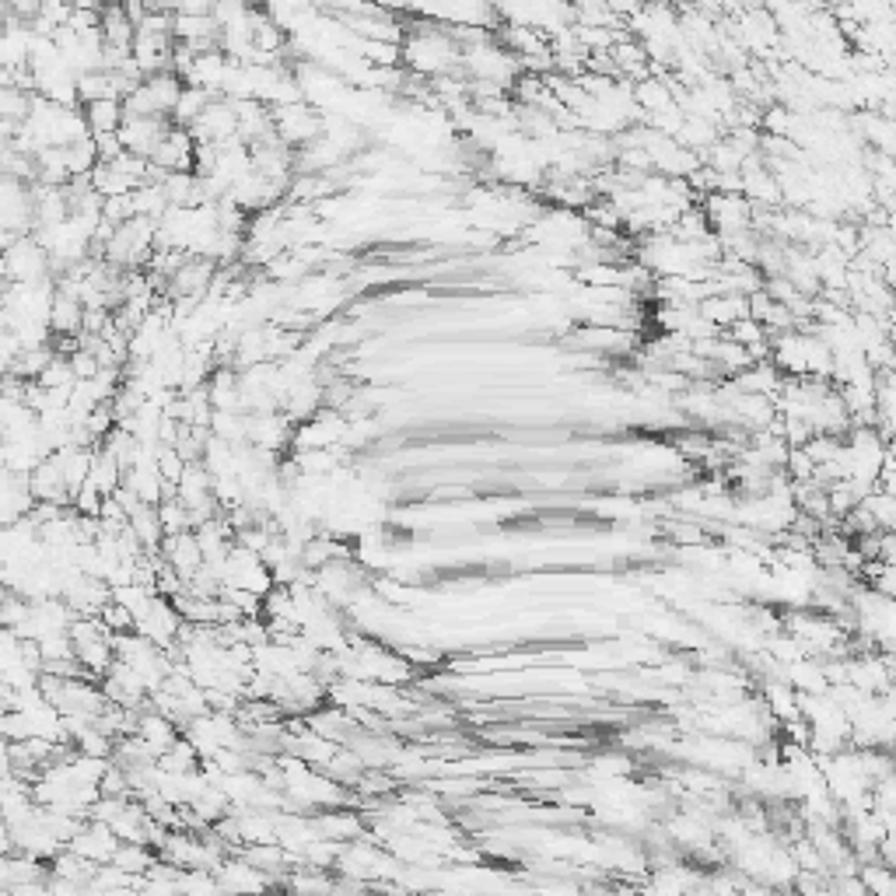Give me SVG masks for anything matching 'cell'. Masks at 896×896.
Here are the masks:
<instances>
[{
    "label": "cell",
    "instance_id": "obj_6",
    "mask_svg": "<svg viewBox=\"0 0 896 896\" xmlns=\"http://www.w3.org/2000/svg\"><path fill=\"white\" fill-rule=\"evenodd\" d=\"M158 767L168 770V774H189V770L203 767V756H200V749L186 739V735H179V739H175L172 746L158 756Z\"/></svg>",
    "mask_w": 896,
    "mask_h": 896
},
{
    "label": "cell",
    "instance_id": "obj_4",
    "mask_svg": "<svg viewBox=\"0 0 896 896\" xmlns=\"http://www.w3.org/2000/svg\"><path fill=\"white\" fill-rule=\"evenodd\" d=\"M137 735L147 742V746L154 749V753H165L168 746H172L175 739L182 735V728L175 725L168 714H161L158 707H147V711H140V721H137Z\"/></svg>",
    "mask_w": 896,
    "mask_h": 896
},
{
    "label": "cell",
    "instance_id": "obj_5",
    "mask_svg": "<svg viewBox=\"0 0 896 896\" xmlns=\"http://www.w3.org/2000/svg\"><path fill=\"white\" fill-rule=\"evenodd\" d=\"M84 119H88L91 133H119L126 112H123V98H98V102H84Z\"/></svg>",
    "mask_w": 896,
    "mask_h": 896
},
{
    "label": "cell",
    "instance_id": "obj_1",
    "mask_svg": "<svg viewBox=\"0 0 896 896\" xmlns=\"http://www.w3.org/2000/svg\"><path fill=\"white\" fill-rule=\"evenodd\" d=\"M119 844H123V840H119V833L112 830L109 823H102V819H84V826L70 837L67 847L77 854H84V858L98 861V865H105V861L116 858Z\"/></svg>",
    "mask_w": 896,
    "mask_h": 896
},
{
    "label": "cell",
    "instance_id": "obj_3",
    "mask_svg": "<svg viewBox=\"0 0 896 896\" xmlns=\"http://www.w3.org/2000/svg\"><path fill=\"white\" fill-rule=\"evenodd\" d=\"M161 553H165L168 564H172L175 571L186 578V585H189V578H193V574L203 567V546H200V539H196L193 529H189V532H175V536H165V543H161Z\"/></svg>",
    "mask_w": 896,
    "mask_h": 896
},
{
    "label": "cell",
    "instance_id": "obj_8",
    "mask_svg": "<svg viewBox=\"0 0 896 896\" xmlns=\"http://www.w3.org/2000/svg\"><path fill=\"white\" fill-rule=\"evenodd\" d=\"M102 504H105V494L91 480L74 494V508L81 511V515H102Z\"/></svg>",
    "mask_w": 896,
    "mask_h": 896
},
{
    "label": "cell",
    "instance_id": "obj_7",
    "mask_svg": "<svg viewBox=\"0 0 896 896\" xmlns=\"http://www.w3.org/2000/svg\"><path fill=\"white\" fill-rule=\"evenodd\" d=\"M861 504L868 508V515L875 518V525H879V529H893V525H896V497L893 494H886V490L875 487Z\"/></svg>",
    "mask_w": 896,
    "mask_h": 896
},
{
    "label": "cell",
    "instance_id": "obj_2",
    "mask_svg": "<svg viewBox=\"0 0 896 896\" xmlns=\"http://www.w3.org/2000/svg\"><path fill=\"white\" fill-rule=\"evenodd\" d=\"M700 315H704L711 326H718L721 333H725L728 326H735V322L749 315V294L714 291V294H707V298L700 301Z\"/></svg>",
    "mask_w": 896,
    "mask_h": 896
}]
</instances>
